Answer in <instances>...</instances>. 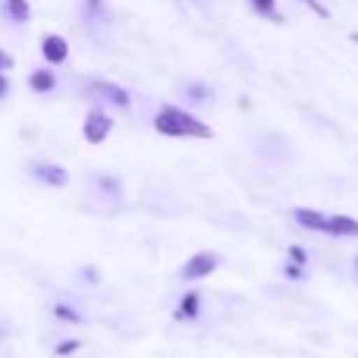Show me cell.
<instances>
[{"instance_id":"18","label":"cell","mask_w":358,"mask_h":358,"mask_svg":"<svg viewBox=\"0 0 358 358\" xmlns=\"http://www.w3.org/2000/svg\"><path fill=\"white\" fill-rule=\"evenodd\" d=\"M76 346H79V343H63V346H60V349H57V352H73V349H76Z\"/></svg>"},{"instance_id":"14","label":"cell","mask_w":358,"mask_h":358,"mask_svg":"<svg viewBox=\"0 0 358 358\" xmlns=\"http://www.w3.org/2000/svg\"><path fill=\"white\" fill-rule=\"evenodd\" d=\"M54 315L60 317V321H73V324H79V321H82V317L76 315L73 308H66V305H57V308H54Z\"/></svg>"},{"instance_id":"17","label":"cell","mask_w":358,"mask_h":358,"mask_svg":"<svg viewBox=\"0 0 358 358\" xmlns=\"http://www.w3.org/2000/svg\"><path fill=\"white\" fill-rule=\"evenodd\" d=\"M289 255H292V258H296V261H299V264H305V252H302V248H292V252H289Z\"/></svg>"},{"instance_id":"3","label":"cell","mask_w":358,"mask_h":358,"mask_svg":"<svg viewBox=\"0 0 358 358\" xmlns=\"http://www.w3.org/2000/svg\"><path fill=\"white\" fill-rule=\"evenodd\" d=\"M217 264H220V258H217V255H210V252L195 255V258L185 261V267H182V280H201V277H208V273H214V271H217Z\"/></svg>"},{"instance_id":"11","label":"cell","mask_w":358,"mask_h":358,"mask_svg":"<svg viewBox=\"0 0 358 358\" xmlns=\"http://www.w3.org/2000/svg\"><path fill=\"white\" fill-rule=\"evenodd\" d=\"M252 3V10L258 13V16L271 19V22H283V16L277 13V0H248Z\"/></svg>"},{"instance_id":"12","label":"cell","mask_w":358,"mask_h":358,"mask_svg":"<svg viewBox=\"0 0 358 358\" xmlns=\"http://www.w3.org/2000/svg\"><path fill=\"white\" fill-rule=\"evenodd\" d=\"M195 315H198V296L189 292V296L182 299V305H179V317H195Z\"/></svg>"},{"instance_id":"8","label":"cell","mask_w":358,"mask_h":358,"mask_svg":"<svg viewBox=\"0 0 358 358\" xmlns=\"http://www.w3.org/2000/svg\"><path fill=\"white\" fill-rule=\"evenodd\" d=\"M327 233H334V236H358V220H352V217H346V214H336V217H330Z\"/></svg>"},{"instance_id":"6","label":"cell","mask_w":358,"mask_h":358,"mask_svg":"<svg viewBox=\"0 0 358 358\" xmlns=\"http://www.w3.org/2000/svg\"><path fill=\"white\" fill-rule=\"evenodd\" d=\"M35 176L38 179H44L48 185H54V189H63V185L69 182V176H66V170L63 167H57V164H35Z\"/></svg>"},{"instance_id":"9","label":"cell","mask_w":358,"mask_h":358,"mask_svg":"<svg viewBox=\"0 0 358 358\" xmlns=\"http://www.w3.org/2000/svg\"><path fill=\"white\" fill-rule=\"evenodd\" d=\"M296 220L302 223V227H308V229H327L330 227L327 217L317 214V210H311V208H299L296 210Z\"/></svg>"},{"instance_id":"15","label":"cell","mask_w":358,"mask_h":358,"mask_svg":"<svg viewBox=\"0 0 358 358\" xmlns=\"http://www.w3.org/2000/svg\"><path fill=\"white\" fill-rule=\"evenodd\" d=\"M13 66V60H10V54H3V50H0V73H6V69Z\"/></svg>"},{"instance_id":"2","label":"cell","mask_w":358,"mask_h":358,"mask_svg":"<svg viewBox=\"0 0 358 358\" xmlns=\"http://www.w3.org/2000/svg\"><path fill=\"white\" fill-rule=\"evenodd\" d=\"M110 129H113V120L107 117V113H101V110H92L85 117V126H82V132H85V138L92 145H101L107 136H110Z\"/></svg>"},{"instance_id":"1","label":"cell","mask_w":358,"mask_h":358,"mask_svg":"<svg viewBox=\"0 0 358 358\" xmlns=\"http://www.w3.org/2000/svg\"><path fill=\"white\" fill-rule=\"evenodd\" d=\"M155 129L170 138H214V129L201 123L198 117L179 110V107H164L155 117Z\"/></svg>"},{"instance_id":"16","label":"cell","mask_w":358,"mask_h":358,"mask_svg":"<svg viewBox=\"0 0 358 358\" xmlns=\"http://www.w3.org/2000/svg\"><path fill=\"white\" fill-rule=\"evenodd\" d=\"M6 92H10V82H6V76L0 73V98H6Z\"/></svg>"},{"instance_id":"7","label":"cell","mask_w":358,"mask_h":358,"mask_svg":"<svg viewBox=\"0 0 358 358\" xmlns=\"http://www.w3.org/2000/svg\"><path fill=\"white\" fill-rule=\"evenodd\" d=\"M3 13H6V19H10V22H19V25H25L31 19L29 0H3Z\"/></svg>"},{"instance_id":"5","label":"cell","mask_w":358,"mask_h":358,"mask_svg":"<svg viewBox=\"0 0 358 358\" xmlns=\"http://www.w3.org/2000/svg\"><path fill=\"white\" fill-rule=\"evenodd\" d=\"M92 92L101 94L104 101H110V104H117V107H129L132 104L129 92L120 88V85H113V82H92Z\"/></svg>"},{"instance_id":"4","label":"cell","mask_w":358,"mask_h":358,"mask_svg":"<svg viewBox=\"0 0 358 358\" xmlns=\"http://www.w3.org/2000/svg\"><path fill=\"white\" fill-rule=\"evenodd\" d=\"M41 54L48 63H54V66H60V63L69 60V44L63 35H44L41 38Z\"/></svg>"},{"instance_id":"10","label":"cell","mask_w":358,"mask_h":358,"mask_svg":"<svg viewBox=\"0 0 358 358\" xmlns=\"http://www.w3.org/2000/svg\"><path fill=\"white\" fill-rule=\"evenodd\" d=\"M29 85H31V92L48 94L50 88L57 85V79H54V73H50V69H35V73L29 76Z\"/></svg>"},{"instance_id":"13","label":"cell","mask_w":358,"mask_h":358,"mask_svg":"<svg viewBox=\"0 0 358 358\" xmlns=\"http://www.w3.org/2000/svg\"><path fill=\"white\" fill-rule=\"evenodd\" d=\"M85 13H88V16L107 19V6H104V0H85Z\"/></svg>"}]
</instances>
